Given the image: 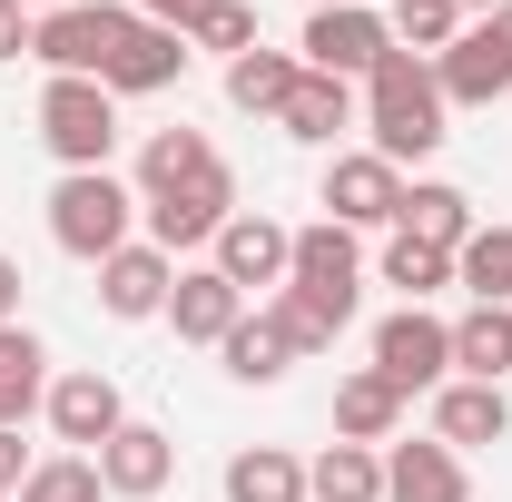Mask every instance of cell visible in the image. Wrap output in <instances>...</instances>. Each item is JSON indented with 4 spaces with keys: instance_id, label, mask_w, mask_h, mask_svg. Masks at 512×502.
Here are the masks:
<instances>
[{
    "instance_id": "cell-1",
    "label": "cell",
    "mask_w": 512,
    "mask_h": 502,
    "mask_svg": "<svg viewBox=\"0 0 512 502\" xmlns=\"http://www.w3.org/2000/svg\"><path fill=\"white\" fill-rule=\"evenodd\" d=\"M355 119H365V148H375L384 168H424V158L453 138V99H444V79H434V60L394 50V60L365 79Z\"/></svg>"
},
{
    "instance_id": "cell-2",
    "label": "cell",
    "mask_w": 512,
    "mask_h": 502,
    "mask_svg": "<svg viewBox=\"0 0 512 502\" xmlns=\"http://www.w3.org/2000/svg\"><path fill=\"white\" fill-rule=\"evenodd\" d=\"M128 237H138V188H128L119 168H60V188H50V247L79 256V266H99Z\"/></svg>"
},
{
    "instance_id": "cell-3",
    "label": "cell",
    "mask_w": 512,
    "mask_h": 502,
    "mask_svg": "<svg viewBox=\"0 0 512 502\" xmlns=\"http://www.w3.org/2000/svg\"><path fill=\"white\" fill-rule=\"evenodd\" d=\"M128 30H138L128 0H69V10H50L30 30V60L50 69V79H109V60L128 50Z\"/></svg>"
},
{
    "instance_id": "cell-4",
    "label": "cell",
    "mask_w": 512,
    "mask_h": 502,
    "mask_svg": "<svg viewBox=\"0 0 512 502\" xmlns=\"http://www.w3.org/2000/svg\"><path fill=\"white\" fill-rule=\"evenodd\" d=\"M40 148L60 168H109L119 158V99L99 79H50L40 89Z\"/></svg>"
},
{
    "instance_id": "cell-5",
    "label": "cell",
    "mask_w": 512,
    "mask_h": 502,
    "mask_svg": "<svg viewBox=\"0 0 512 502\" xmlns=\"http://www.w3.org/2000/svg\"><path fill=\"white\" fill-rule=\"evenodd\" d=\"M237 217V178H227V158L207 168V178H188V188H158V197H138V237L158 256H197V247H217V227Z\"/></svg>"
},
{
    "instance_id": "cell-6",
    "label": "cell",
    "mask_w": 512,
    "mask_h": 502,
    "mask_svg": "<svg viewBox=\"0 0 512 502\" xmlns=\"http://www.w3.org/2000/svg\"><path fill=\"white\" fill-rule=\"evenodd\" d=\"M296 60L316 69V79H345V89H365L384 60H394V30H384V10H306V40H296Z\"/></svg>"
},
{
    "instance_id": "cell-7",
    "label": "cell",
    "mask_w": 512,
    "mask_h": 502,
    "mask_svg": "<svg viewBox=\"0 0 512 502\" xmlns=\"http://www.w3.org/2000/svg\"><path fill=\"white\" fill-rule=\"evenodd\" d=\"M375 375L404 384V404H414V394H444L453 384V325L434 306H394L375 325Z\"/></svg>"
},
{
    "instance_id": "cell-8",
    "label": "cell",
    "mask_w": 512,
    "mask_h": 502,
    "mask_svg": "<svg viewBox=\"0 0 512 502\" xmlns=\"http://www.w3.org/2000/svg\"><path fill=\"white\" fill-rule=\"evenodd\" d=\"M434 79H444L453 109H493V99H512V0L483 10V20H463V40L434 60Z\"/></svg>"
},
{
    "instance_id": "cell-9",
    "label": "cell",
    "mask_w": 512,
    "mask_h": 502,
    "mask_svg": "<svg viewBox=\"0 0 512 502\" xmlns=\"http://www.w3.org/2000/svg\"><path fill=\"white\" fill-rule=\"evenodd\" d=\"M207 266L237 286V296H276L286 286V266H296V227H276V217H256V207H237L227 227H217V247H207Z\"/></svg>"
},
{
    "instance_id": "cell-10",
    "label": "cell",
    "mask_w": 512,
    "mask_h": 502,
    "mask_svg": "<svg viewBox=\"0 0 512 502\" xmlns=\"http://www.w3.org/2000/svg\"><path fill=\"white\" fill-rule=\"evenodd\" d=\"M89 463H99L109 502H158L168 483H178V434H158V424H138V414H128V424L99 443Z\"/></svg>"
},
{
    "instance_id": "cell-11",
    "label": "cell",
    "mask_w": 512,
    "mask_h": 502,
    "mask_svg": "<svg viewBox=\"0 0 512 502\" xmlns=\"http://www.w3.org/2000/svg\"><path fill=\"white\" fill-rule=\"evenodd\" d=\"M394 207H404V168H384L375 148L325 158V217L335 227H394Z\"/></svg>"
},
{
    "instance_id": "cell-12",
    "label": "cell",
    "mask_w": 512,
    "mask_h": 502,
    "mask_svg": "<svg viewBox=\"0 0 512 502\" xmlns=\"http://www.w3.org/2000/svg\"><path fill=\"white\" fill-rule=\"evenodd\" d=\"M50 434L69 443V453H99V443L128 424V404H119V384L99 375V365H69V375H50Z\"/></svg>"
},
{
    "instance_id": "cell-13",
    "label": "cell",
    "mask_w": 512,
    "mask_h": 502,
    "mask_svg": "<svg viewBox=\"0 0 512 502\" xmlns=\"http://www.w3.org/2000/svg\"><path fill=\"white\" fill-rule=\"evenodd\" d=\"M168 286H178V256H158L148 237H128L119 256H99V315H119V325L168 315Z\"/></svg>"
},
{
    "instance_id": "cell-14",
    "label": "cell",
    "mask_w": 512,
    "mask_h": 502,
    "mask_svg": "<svg viewBox=\"0 0 512 502\" xmlns=\"http://www.w3.org/2000/svg\"><path fill=\"white\" fill-rule=\"evenodd\" d=\"M168 325H178V345H227V335L247 325V296H237L217 266H178V286H168Z\"/></svg>"
},
{
    "instance_id": "cell-15",
    "label": "cell",
    "mask_w": 512,
    "mask_h": 502,
    "mask_svg": "<svg viewBox=\"0 0 512 502\" xmlns=\"http://www.w3.org/2000/svg\"><path fill=\"white\" fill-rule=\"evenodd\" d=\"M384 502H473V473L453 443H384Z\"/></svg>"
},
{
    "instance_id": "cell-16",
    "label": "cell",
    "mask_w": 512,
    "mask_h": 502,
    "mask_svg": "<svg viewBox=\"0 0 512 502\" xmlns=\"http://www.w3.org/2000/svg\"><path fill=\"white\" fill-rule=\"evenodd\" d=\"M188 40H178V30H158V20H138V30H128V50L119 60H109V79H99V89H109V99H158V89H178V79H188Z\"/></svg>"
},
{
    "instance_id": "cell-17",
    "label": "cell",
    "mask_w": 512,
    "mask_h": 502,
    "mask_svg": "<svg viewBox=\"0 0 512 502\" xmlns=\"http://www.w3.org/2000/svg\"><path fill=\"white\" fill-rule=\"evenodd\" d=\"M483 217H473V197L453 188V178H404V207H394V237H424V247L463 256V237H473Z\"/></svg>"
},
{
    "instance_id": "cell-18",
    "label": "cell",
    "mask_w": 512,
    "mask_h": 502,
    "mask_svg": "<svg viewBox=\"0 0 512 502\" xmlns=\"http://www.w3.org/2000/svg\"><path fill=\"white\" fill-rule=\"evenodd\" d=\"M394 424H404V384L375 375V365H355V375L335 384V443H394Z\"/></svg>"
},
{
    "instance_id": "cell-19",
    "label": "cell",
    "mask_w": 512,
    "mask_h": 502,
    "mask_svg": "<svg viewBox=\"0 0 512 502\" xmlns=\"http://www.w3.org/2000/svg\"><path fill=\"white\" fill-rule=\"evenodd\" d=\"M50 404V345L30 325H0V434H20Z\"/></svg>"
},
{
    "instance_id": "cell-20",
    "label": "cell",
    "mask_w": 512,
    "mask_h": 502,
    "mask_svg": "<svg viewBox=\"0 0 512 502\" xmlns=\"http://www.w3.org/2000/svg\"><path fill=\"white\" fill-rule=\"evenodd\" d=\"M503 434H512V404H503V384H463V375H453L444 394H434V443L473 453V443H503Z\"/></svg>"
},
{
    "instance_id": "cell-21",
    "label": "cell",
    "mask_w": 512,
    "mask_h": 502,
    "mask_svg": "<svg viewBox=\"0 0 512 502\" xmlns=\"http://www.w3.org/2000/svg\"><path fill=\"white\" fill-rule=\"evenodd\" d=\"M276 128H286L296 148H335V138L355 128V89H345V79H316V69H306V79L286 89V109H276Z\"/></svg>"
},
{
    "instance_id": "cell-22",
    "label": "cell",
    "mask_w": 512,
    "mask_h": 502,
    "mask_svg": "<svg viewBox=\"0 0 512 502\" xmlns=\"http://www.w3.org/2000/svg\"><path fill=\"white\" fill-rule=\"evenodd\" d=\"M453 375H463V384H503L512 375V306L453 315Z\"/></svg>"
},
{
    "instance_id": "cell-23",
    "label": "cell",
    "mask_w": 512,
    "mask_h": 502,
    "mask_svg": "<svg viewBox=\"0 0 512 502\" xmlns=\"http://www.w3.org/2000/svg\"><path fill=\"white\" fill-rule=\"evenodd\" d=\"M207 168H217V138H207V128H158V138L138 148V178H128V188L158 197V188H188V178H207Z\"/></svg>"
},
{
    "instance_id": "cell-24",
    "label": "cell",
    "mask_w": 512,
    "mask_h": 502,
    "mask_svg": "<svg viewBox=\"0 0 512 502\" xmlns=\"http://www.w3.org/2000/svg\"><path fill=\"white\" fill-rule=\"evenodd\" d=\"M306 502H384V453L375 443H325L306 463Z\"/></svg>"
},
{
    "instance_id": "cell-25",
    "label": "cell",
    "mask_w": 512,
    "mask_h": 502,
    "mask_svg": "<svg viewBox=\"0 0 512 502\" xmlns=\"http://www.w3.org/2000/svg\"><path fill=\"white\" fill-rule=\"evenodd\" d=\"M227 502H306V463L286 443H247L227 453Z\"/></svg>"
},
{
    "instance_id": "cell-26",
    "label": "cell",
    "mask_w": 512,
    "mask_h": 502,
    "mask_svg": "<svg viewBox=\"0 0 512 502\" xmlns=\"http://www.w3.org/2000/svg\"><path fill=\"white\" fill-rule=\"evenodd\" d=\"M296 79H306V60H296V50H266V40H256L247 60H227V99H237L247 119H276Z\"/></svg>"
},
{
    "instance_id": "cell-27",
    "label": "cell",
    "mask_w": 512,
    "mask_h": 502,
    "mask_svg": "<svg viewBox=\"0 0 512 502\" xmlns=\"http://www.w3.org/2000/svg\"><path fill=\"white\" fill-rule=\"evenodd\" d=\"M217 365H227V384H276L286 365H296V345H286V335L266 325V306H247V325H237V335L217 345Z\"/></svg>"
},
{
    "instance_id": "cell-28",
    "label": "cell",
    "mask_w": 512,
    "mask_h": 502,
    "mask_svg": "<svg viewBox=\"0 0 512 502\" xmlns=\"http://www.w3.org/2000/svg\"><path fill=\"white\" fill-rule=\"evenodd\" d=\"M453 286H473V306H512V227H473L453 256Z\"/></svg>"
},
{
    "instance_id": "cell-29",
    "label": "cell",
    "mask_w": 512,
    "mask_h": 502,
    "mask_svg": "<svg viewBox=\"0 0 512 502\" xmlns=\"http://www.w3.org/2000/svg\"><path fill=\"white\" fill-rule=\"evenodd\" d=\"M384 30H394V50L444 60L453 40H463V0H394V10H384Z\"/></svg>"
},
{
    "instance_id": "cell-30",
    "label": "cell",
    "mask_w": 512,
    "mask_h": 502,
    "mask_svg": "<svg viewBox=\"0 0 512 502\" xmlns=\"http://www.w3.org/2000/svg\"><path fill=\"white\" fill-rule=\"evenodd\" d=\"M384 286H394L404 306H434V296L453 286V256L424 247V237H384Z\"/></svg>"
},
{
    "instance_id": "cell-31",
    "label": "cell",
    "mask_w": 512,
    "mask_h": 502,
    "mask_svg": "<svg viewBox=\"0 0 512 502\" xmlns=\"http://www.w3.org/2000/svg\"><path fill=\"white\" fill-rule=\"evenodd\" d=\"M20 502H109V483H99V463H89V453H50V463H30Z\"/></svg>"
},
{
    "instance_id": "cell-32",
    "label": "cell",
    "mask_w": 512,
    "mask_h": 502,
    "mask_svg": "<svg viewBox=\"0 0 512 502\" xmlns=\"http://www.w3.org/2000/svg\"><path fill=\"white\" fill-rule=\"evenodd\" d=\"M188 50L247 60V50H256V10H247V0H207V10H197V30H188Z\"/></svg>"
},
{
    "instance_id": "cell-33",
    "label": "cell",
    "mask_w": 512,
    "mask_h": 502,
    "mask_svg": "<svg viewBox=\"0 0 512 502\" xmlns=\"http://www.w3.org/2000/svg\"><path fill=\"white\" fill-rule=\"evenodd\" d=\"M128 10H138V20H158V30H178V40H188V30H197V10H207V0H128Z\"/></svg>"
},
{
    "instance_id": "cell-34",
    "label": "cell",
    "mask_w": 512,
    "mask_h": 502,
    "mask_svg": "<svg viewBox=\"0 0 512 502\" xmlns=\"http://www.w3.org/2000/svg\"><path fill=\"white\" fill-rule=\"evenodd\" d=\"M30 30H40V20H30L20 0H0V60H30Z\"/></svg>"
},
{
    "instance_id": "cell-35",
    "label": "cell",
    "mask_w": 512,
    "mask_h": 502,
    "mask_svg": "<svg viewBox=\"0 0 512 502\" xmlns=\"http://www.w3.org/2000/svg\"><path fill=\"white\" fill-rule=\"evenodd\" d=\"M0 325H20V256H0Z\"/></svg>"
},
{
    "instance_id": "cell-36",
    "label": "cell",
    "mask_w": 512,
    "mask_h": 502,
    "mask_svg": "<svg viewBox=\"0 0 512 502\" xmlns=\"http://www.w3.org/2000/svg\"><path fill=\"white\" fill-rule=\"evenodd\" d=\"M20 10H30V20H50V10H69V0H20Z\"/></svg>"
},
{
    "instance_id": "cell-37",
    "label": "cell",
    "mask_w": 512,
    "mask_h": 502,
    "mask_svg": "<svg viewBox=\"0 0 512 502\" xmlns=\"http://www.w3.org/2000/svg\"><path fill=\"white\" fill-rule=\"evenodd\" d=\"M483 10H503V0H463V20H483Z\"/></svg>"
},
{
    "instance_id": "cell-38",
    "label": "cell",
    "mask_w": 512,
    "mask_h": 502,
    "mask_svg": "<svg viewBox=\"0 0 512 502\" xmlns=\"http://www.w3.org/2000/svg\"><path fill=\"white\" fill-rule=\"evenodd\" d=\"M306 10H355V0H306Z\"/></svg>"
},
{
    "instance_id": "cell-39",
    "label": "cell",
    "mask_w": 512,
    "mask_h": 502,
    "mask_svg": "<svg viewBox=\"0 0 512 502\" xmlns=\"http://www.w3.org/2000/svg\"><path fill=\"white\" fill-rule=\"evenodd\" d=\"M0 502H10V483H0Z\"/></svg>"
}]
</instances>
